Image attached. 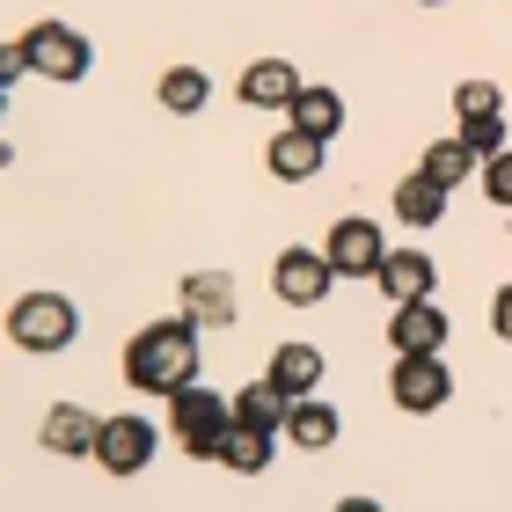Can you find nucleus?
<instances>
[{"instance_id": "a211bd4d", "label": "nucleus", "mask_w": 512, "mask_h": 512, "mask_svg": "<svg viewBox=\"0 0 512 512\" xmlns=\"http://www.w3.org/2000/svg\"><path fill=\"white\" fill-rule=\"evenodd\" d=\"M235 403V425H256V432H286V410H293V395L278 388V381H249L227 395Z\"/></svg>"}, {"instance_id": "f8f14e48", "label": "nucleus", "mask_w": 512, "mask_h": 512, "mask_svg": "<svg viewBox=\"0 0 512 512\" xmlns=\"http://www.w3.org/2000/svg\"><path fill=\"white\" fill-rule=\"evenodd\" d=\"M432 256H417V249H388L381 264H374V286L388 293V308H403V300H432Z\"/></svg>"}, {"instance_id": "9d476101", "label": "nucleus", "mask_w": 512, "mask_h": 512, "mask_svg": "<svg viewBox=\"0 0 512 512\" xmlns=\"http://www.w3.org/2000/svg\"><path fill=\"white\" fill-rule=\"evenodd\" d=\"M300 88H308V81H300V66H293V59H249V66H242V81H235V96L256 103V110H286Z\"/></svg>"}, {"instance_id": "b1692460", "label": "nucleus", "mask_w": 512, "mask_h": 512, "mask_svg": "<svg viewBox=\"0 0 512 512\" xmlns=\"http://www.w3.org/2000/svg\"><path fill=\"white\" fill-rule=\"evenodd\" d=\"M461 147H469V154H498L505 147V118H461Z\"/></svg>"}, {"instance_id": "7ed1b4c3", "label": "nucleus", "mask_w": 512, "mask_h": 512, "mask_svg": "<svg viewBox=\"0 0 512 512\" xmlns=\"http://www.w3.org/2000/svg\"><path fill=\"white\" fill-rule=\"evenodd\" d=\"M81 330V315H74V300L66 293H22L15 308H8V337H15V352H37V359H52L66 352Z\"/></svg>"}, {"instance_id": "9b49d317", "label": "nucleus", "mask_w": 512, "mask_h": 512, "mask_svg": "<svg viewBox=\"0 0 512 512\" xmlns=\"http://www.w3.org/2000/svg\"><path fill=\"white\" fill-rule=\"evenodd\" d=\"M96 432H103V417L96 410H81V403H52L44 410V425H37V439H44V454H96Z\"/></svg>"}, {"instance_id": "a878e982", "label": "nucleus", "mask_w": 512, "mask_h": 512, "mask_svg": "<svg viewBox=\"0 0 512 512\" xmlns=\"http://www.w3.org/2000/svg\"><path fill=\"white\" fill-rule=\"evenodd\" d=\"M491 337H505V344H512V286H498V293H491Z\"/></svg>"}, {"instance_id": "393cba45", "label": "nucleus", "mask_w": 512, "mask_h": 512, "mask_svg": "<svg viewBox=\"0 0 512 512\" xmlns=\"http://www.w3.org/2000/svg\"><path fill=\"white\" fill-rule=\"evenodd\" d=\"M483 198H491V205H512V147L483 154Z\"/></svg>"}, {"instance_id": "ddd939ff", "label": "nucleus", "mask_w": 512, "mask_h": 512, "mask_svg": "<svg viewBox=\"0 0 512 512\" xmlns=\"http://www.w3.org/2000/svg\"><path fill=\"white\" fill-rule=\"evenodd\" d=\"M183 315H191L198 330H227V322H235V278L227 271H191L183 278Z\"/></svg>"}, {"instance_id": "cd10ccee", "label": "nucleus", "mask_w": 512, "mask_h": 512, "mask_svg": "<svg viewBox=\"0 0 512 512\" xmlns=\"http://www.w3.org/2000/svg\"><path fill=\"white\" fill-rule=\"evenodd\" d=\"M425 8H447V0H425Z\"/></svg>"}, {"instance_id": "f3484780", "label": "nucleus", "mask_w": 512, "mask_h": 512, "mask_svg": "<svg viewBox=\"0 0 512 512\" xmlns=\"http://www.w3.org/2000/svg\"><path fill=\"white\" fill-rule=\"evenodd\" d=\"M395 220H410V227H439V220H447V183H432L425 169L395 176Z\"/></svg>"}, {"instance_id": "4be33fe9", "label": "nucleus", "mask_w": 512, "mask_h": 512, "mask_svg": "<svg viewBox=\"0 0 512 512\" xmlns=\"http://www.w3.org/2000/svg\"><path fill=\"white\" fill-rule=\"evenodd\" d=\"M417 169H425L432 183H447V191H454L461 176H476V154L461 147V139H432V147H425V161H417Z\"/></svg>"}, {"instance_id": "dca6fc26", "label": "nucleus", "mask_w": 512, "mask_h": 512, "mask_svg": "<svg viewBox=\"0 0 512 512\" xmlns=\"http://www.w3.org/2000/svg\"><path fill=\"white\" fill-rule=\"evenodd\" d=\"M154 96H161V110H169V118H198V110H205V96H213V81H205V66L176 59V66H161Z\"/></svg>"}, {"instance_id": "20e7f679", "label": "nucleus", "mask_w": 512, "mask_h": 512, "mask_svg": "<svg viewBox=\"0 0 512 512\" xmlns=\"http://www.w3.org/2000/svg\"><path fill=\"white\" fill-rule=\"evenodd\" d=\"M388 395H395V410L432 417V410L454 403V366L439 359V352H395V366H388Z\"/></svg>"}, {"instance_id": "bb28decb", "label": "nucleus", "mask_w": 512, "mask_h": 512, "mask_svg": "<svg viewBox=\"0 0 512 512\" xmlns=\"http://www.w3.org/2000/svg\"><path fill=\"white\" fill-rule=\"evenodd\" d=\"M30 74V59H22V44H8V52H0V81H22Z\"/></svg>"}, {"instance_id": "f03ea898", "label": "nucleus", "mask_w": 512, "mask_h": 512, "mask_svg": "<svg viewBox=\"0 0 512 512\" xmlns=\"http://www.w3.org/2000/svg\"><path fill=\"white\" fill-rule=\"evenodd\" d=\"M169 403V425H176V447L191 454V461H220V432L235 425V403H220L213 388H198V381H183L176 395H161Z\"/></svg>"}, {"instance_id": "f257e3e1", "label": "nucleus", "mask_w": 512, "mask_h": 512, "mask_svg": "<svg viewBox=\"0 0 512 512\" xmlns=\"http://www.w3.org/2000/svg\"><path fill=\"white\" fill-rule=\"evenodd\" d=\"M198 322L191 315H161L147 330H132L125 344V381L139 395H176L183 381H198Z\"/></svg>"}, {"instance_id": "aec40b11", "label": "nucleus", "mask_w": 512, "mask_h": 512, "mask_svg": "<svg viewBox=\"0 0 512 512\" xmlns=\"http://www.w3.org/2000/svg\"><path fill=\"white\" fill-rule=\"evenodd\" d=\"M271 439H278V432L227 425V432H220V469H235V476H264V469H271Z\"/></svg>"}, {"instance_id": "0eeeda50", "label": "nucleus", "mask_w": 512, "mask_h": 512, "mask_svg": "<svg viewBox=\"0 0 512 512\" xmlns=\"http://www.w3.org/2000/svg\"><path fill=\"white\" fill-rule=\"evenodd\" d=\"M322 256H330L337 278H374V264L388 256V242H381V227L366 220V213H344L330 227V242H322Z\"/></svg>"}, {"instance_id": "6e6552de", "label": "nucleus", "mask_w": 512, "mask_h": 512, "mask_svg": "<svg viewBox=\"0 0 512 512\" xmlns=\"http://www.w3.org/2000/svg\"><path fill=\"white\" fill-rule=\"evenodd\" d=\"M271 286H278V300H286V308H315V300L337 286V271H330V256H322V249H278Z\"/></svg>"}, {"instance_id": "1a4fd4ad", "label": "nucleus", "mask_w": 512, "mask_h": 512, "mask_svg": "<svg viewBox=\"0 0 512 512\" xmlns=\"http://www.w3.org/2000/svg\"><path fill=\"white\" fill-rule=\"evenodd\" d=\"M454 322L432 308V300H403V308H388V352H447Z\"/></svg>"}, {"instance_id": "39448f33", "label": "nucleus", "mask_w": 512, "mask_h": 512, "mask_svg": "<svg viewBox=\"0 0 512 512\" xmlns=\"http://www.w3.org/2000/svg\"><path fill=\"white\" fill-rule=\"evenodd\" d=\"M22 44V59H30V74H44V81H81L88 74V37L81 30H66V22H37L30 37H15Z\"/></svg>"}, {"instance_id": "423d86ee", "label": "nucleus", "mask_w": 512, "mask_h": 512, "mask_svg": "<svg viewBox=\"0 0 512 512\" xmlns=\"http://www.w3.org/2000/svg\"><path fill=\"white\" fill-rule=\"evenodd\" d=\"M154 447H161V439H154V425H147V417L118 410V417H103V432H96V454H88V461H96L103 476H139V469L154 461Z\"/></svg>"}, {"instance_id": "2eb2a0df", "label": "nucleus", "mask_w": 512, "mask_h": 512, "mask_svg": "<svg viewBox=\"0 0 512 512\" xmlns=\"http://www.w3.org/2000/svg\"><path fill=\"white\" fill-rule=\"evenodd\" d=\"M286 125H300L308 139L330 147V139L344 132V96H337V88H300V96L286 103Z\"/></svg>"}, {"instance_id": "5701e85b", "label": "nucleus", "mask_w": 512, "mask_h": 512, "mask_svg": "<svg viewBox=\"0 0 512 512\" xmlns=\"http://www.w3.org/2000/svg\"><path fill=\"white\" fill-rule=\"evenodd\" d=\"M454 110H461V118H498L505 96H498L491 81H461V88H454Z\"/></svg>"}, {"instance_id": "412c9836", "label": "nucleus", "mask_w": 512, "mask_h": 512, "mask_svg": "<svg viewBox=\"0 0 512 512\" xmlns=\"http://www.w3.org/2000/svg\"><path fill=\"white\" fill-rule=\"evenodd\" d=\"M264 381H278L286 395H315V381H322V352H315V344H278Z\"/></svg>"}, {"instance_id": "4468645a", "label": "nucleus", "mask_w": 512, "mask_h": 512, "mask_svg": "<svg viewBox=\"0 0 512 512\" xmlns=\"http://www.w3.org/2000/svg\"><path fill=\"white\" fill-rule=\"evenodd\" d=\"M264 169H271L278 183H308V176H322V139H308L300 125H278L271 147H264Z\"/></svg>"}, {"instance_id": "6ab92c4d", "label": "nucleus", "mask_w": 512, "mask_h": 512, "mask_svg": "<svg viewBox=\"0 0 512 512\" xmlns=\"http://www.w3.org/2000/svg\"><path fill=\"white\" fill-rule=\"evenodd\" d=\"M286 439H293V447H308V454L337 447V410H330V403H315V395H293V410H286Z\"/></svg>"}]
</instances>
